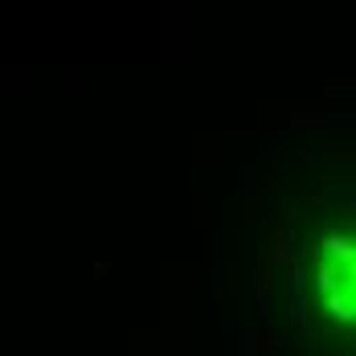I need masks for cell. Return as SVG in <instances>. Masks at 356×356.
Listing matches in <instances>:
<instances>
[{
	"label": "cell",
	"mask_w": 356,
	"mask_h": 356,
	"mask_svg": "<svg viewBox=\"0 0 356 356\" xmlns=\"http://www.w3.org/2000/svg\"><path fill=\"white\" fill-rule=\"evenodd\" d=\"M316 295L336 323H353V238L327 234L316 250Z\"/></svg>",
	"instance_id": "1"
}]
</instances>
